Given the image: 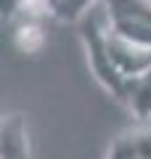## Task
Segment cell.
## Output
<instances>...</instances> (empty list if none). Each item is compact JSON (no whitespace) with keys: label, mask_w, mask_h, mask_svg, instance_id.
<instances>
[{"label":"cell","mask_w":151,"mask_h":159,"mask_svg":"<svg viewBox=\"0 0 151 159\" xmlns=\"http://www.w3.org/2000/svg\"><path fill=\"white\" fill-rule=\"evenodd\" d=\"M80 40H82V51L88 58V66L98 82L117 103L125 101L127 82L119 69L114 66L112 53H109V21L103 11H88L80 21Z\"/></svg>","instance_id":"obj_1"},{"label":"cell","mask_w":151,"mask_h":159,"mask_svg":"<svg viewBox=\"0 0 151 159\" xmlns=\"http://www.w3.org/2000/svg\"><path fill=\"white\" fill-rule=\"evenodd\" d=\"M43 3L48 6L53 19L66 21V24H80L82 16L88 11H93V6L101 3V0H43Z\"/></svg>","instance_id":"obj_6"},{"label":"cell","mask_w":151,"mask_h":159,"mask_svg":"<svg viewBox=\"0 0 151 159\" xmlns=\"http://www.w3.org/2000/svg\"><path fill=\"white\" fill-rule=\"evenodd\" d=\"M146 125L117 135L103 159H149L151 157V127Z\"/></svg>","instance_id":"obj_3"},{"label":"cell","mask_w":151,"mask_h":159,"mask_svg":"<svg viewBox=\"0 0 151 159\" xmlns=\"http://www.w3.org/2000/svg\"><path fill=\"white\" fill-rule=\"evenodd\" d=\"M149 159H151V157H149Z\"/></svg>","instance_id":"obj_7"},{"label":"cell","mask_w":151,"mask_h":159,"mask_svg":"<svg viewBox=\"0 0 151 159\" xmlns=\"http://www.w3.org/2000/svg\"><path fill=\"white\" fill-rule=\"evenodd\" d=\"M0 159H29V138L24 119L8 114L0 127Z\"/></svg>","instance_id":"obj_4"},{"label":"cell","mask_w":151,"mask_h":159,"mask_svg":"<svg viewBox=\"0 0 151 159\" xmlns=\"http://www.w3.org/2000/svg\"><path fill=\"white\" fill-rule=\"evenodd\" d=\"M122 106L138 119L140 125H146L151 119V72L133 77L127 82V93H125Z\"/></svg>","instance_id":"obj_5"},{"label":"cell","mask_w":151,"mask_h":159,"mask_svg":"<svg viewBox=\"0 0 151 159\" xmlns=\"http://www.w3.org/2000/svg\"><path fill=\"white\" fill-rule=\"evenodd\" d=\"M109 29L135 45L151 48V0H101Z\"/></svg>","instance_id":"obj_2"}]
</instances>
